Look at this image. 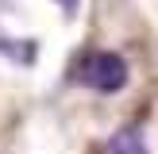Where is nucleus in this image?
<instances>
[{"label":"nucleus","mask_w":158,"mask_h":154,"mask_svg":"<svg viewBox=\"0 0 158 154\" xmlns=\"http://www.w3.org/2000/svg\"><path fill=\"white\" fill-rule=\"evenodd\" d=\"M58 4H62V12H73V8H77V0H58Z\"/></svg>","instance_id":"7ed1b4c3"},{"label":"nucleus","mask_w":158,"mask_h":154,"mask_svg":"<svg viewBox=\"0 0 158 154\" xmlns=\"http://www.w3.org/2000/svg\"><path fill=\"white\" fill-rule=\"evenodd\" d=\"M104 154H147V135L135 127V123H131V127H120L104 143Z\"/></svg>","instance_id":"f03ea898"},{"label":"nucleus","mask_w":158,"mask_h":154,"mask_svg":"<svg viewBox=\"0 0 158 154\" xmlns=\"http://www.w3.org/2000/svg\"><path fill=\"white\" fill-rule=\"evenodd\" d=\"M73 77L81 85H89L93 92H120L123 85H127L131 69H127V62L116 50H89V54H81V62L73 66Z\"/></svg>","instance_id":"f257e3e1"}]
</instances>
